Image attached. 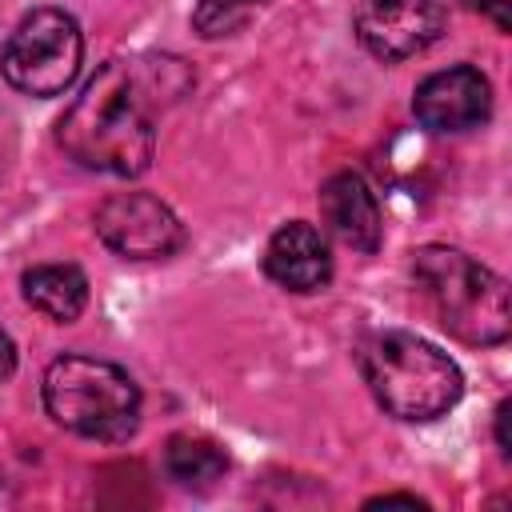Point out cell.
Segmentation results:
<instances>
[{
    "label": "cell",
    "instance_id": "cell-8",
    "mask_svg": "<svg viewBox=\"0 0 512 512\" xmlns=\"http://www.w3.org/2000/svg\"><path fill=\"white\" fill-rule=\"evenodd\" d=\"M416 120L432 132H464L488 120L492 112V88L484 80V72L456 64L444 72H432L420 88H416Z\"/></svg>",
    "mask_w": 512,
    "mask_h": 512
},
{
    "label": "cell",
    "instance_id": "cell-18",
    "mask_svg": "<svg viewBox=\"0 0 512 512\" xmlns=\"http://www.w3.org/2000/svg\"><path fill=\"white\" fill-rule=\"evenodd\" d=\"M236 4H256V0H236Z\"/></svg>",
    "mask_w": 512,
    "mask_h": 512
},
{
    "label": "cell",
    "instance_id": "cell-7",
    "mask_svg": "<svg viewBox=\"0 0 512 512\" xmlns=\"http://www.w3.org/2000/svg\"><path fill=\"white\" fill-rule=\"evenodd\" d=\"M444 32V4L440 0H364L356 12L360 44L392 64L424 52Z\"/></svg>",
    "mask_w": 512,
    "mask_h": 512
},
{
    "label": "cell",
    "instance_id": "cell-4",
    "mask_svg": "<svg viewBox=\"0 0 512 512\" xmlns=\"http://www.w3.org/2000/svg\"><path fill=\"white\" fill-rule=\"evenodd\" d=\"M44 408L76 436L124 440L140 424V388L120 364L96 356H60L44 372Z\"/></svg>",
    "mask_w": 512,
    "mask_h": 512
},
{
    "label": "cell",
    "instance_id": "cell-5",
    "mask_svg": "<svg viewBox=\"0 0 512 512\" xmlns=\"http://www.w3.org/2000/svg\"><path fill=\"white\" fill-rule=\"evenodd\" d=\"M80 64L84 36L64 8L28 12L0 52L4 80L24 96H60L80 76Z\"/></svg>",
    "mask_w": 512,
    "mask_h": 512
},
{
    "label": "cell",
    "instance_id": "cell-12",
    "mask_svg": "<svg viewBox=\"0 0 512 512\" xmlns=\"http://www.w3.org/2000/svg\"><path fill=\"white\" fill-rule=\"evenodd\" d=\"M164 464L172 472V480H180L184 488H212L224 468H228V456L216 440L208 436H192V432H180L168 440L164 448Z\"/></svg>",
    "mask_w": 512,
    "mask_h": 512
},
{
    "label": "cell",
    "instance_id": "cell-6",
    "mask_svg": "<svg viewBox=\"0 0 512 512\" xmlns=\"http://www.w3.org/2000/svg\"><path fill=\"white\" fill-rule=\"evenodd\" d=\"M96 236L128 260L172 256L184 240V228L168 204L148 192H116L96 208Z\"/></svg>",
    "mask_w": 512,
    "mask_h": 512
},
{
    "label": "cell",
    "instance_id": "cell-2",
    "mask_svg": "<svg viewBox=\"0 0 512 512\" xmlns=\"http://www.w3.org/2000/svg\"><path fill=\"white\" fill-rule=\"evenodd\" d=\"M356 364L376 404L396 420H436L464 392L460 368L412 332H372L360 344Z\"/></svg>",
    "mask_w": 512,
    "mask_h": 512
},
{
    "label": "cell",
    "instance_id": "cell-17",
    "mask_svg": "<svg viewBox=\"0 0 512 512\" xmlns=\"http://www.w3.org/2000/svg\"><path fill=\"white\" fill-rule=\"evenodd\" d=\"M368 504H408V508H420V500L416 496H404V492H388V496H376Z\"/></svg>",
    "mask_w": 512,
    "mask_h": 512
},
{
    "label": "cell",
    "instance_id": "cell-1",
    "mask_svg": "<svg viewBox=\"0 0 512 512\" xmlns=\"http://www.w3.org/2000/svg\"><path fill=\"white\" fill-rule=\"evenodd\" d=\"M60 144L72 160L112 176H140L156 148L152 108L132 64L108 60L60 116Z\"/></svg>",
    "mask_w": 512,
    "mask_h": 512
},
{
    "label": "cell",
    "instance_id": "cell-15",
    "mask_svg": "<svg viewBox=\"0 0 512 512\" xmlns=\"http://www.w3.org/2000/svg\"><path fill=\"white\" fill-rule=\"evenodd\" d=\"M12 368H16V344H12V336L0 328V380H8Z\"/></svg>",
    "mask_w": 512,
    "mask_h": 512
},
{
    "label": "cell",
    "instance_id": "cell-14",
    "mask_svg": "<svg viewBox=\"0 0 512 512\" xmlns=\"http://www.w3.org/2000/svg\"><path fill=\"white\" fill-rule=\"evenodd\" d=\"M472 12H488L496 20V28H508V4L512 0H464Z\"/></svg>",
    "mask_w": 512,
    "mask_h": 512
},
{
    "label": "cell",
    "instance_id": "cell-11",
    "mask_svg": "<svg viewBox=\"0 0 512 512\" xmlns=\"http://www.w3.org/2000/svg\"><path fill=\"white\" fill-rule=\"evenodd\" d=\"M20 284H24V300L56 324L76 320L88 304V280L76 264H36L24 272Z\"/></svg>",
    "mask_w": 512,
    "mask_h": 512
},
{
    "label": "cell",
    "instance_id": "cell-10",
    "mask_svg": "<svg viewBox=\"0 0 512 512\" xmlns=\"http://www.w3.org/2000/svg\"><path fill=\"white\" fill-rule=\"evenodd\" d=\"M320 212L328 220V228L360 252H376L384 224H380V204L372 196V188L364 184V176L356 172H336L324 188H320Z\"/></svg>",
    "mask_w": 512,
    "mask_h": 512
},
{
    "label": "cell",
    "instance_id": "cell-9",
    "mask_svg": "<svg viewBox=\"0 0 512 512\" xmlns=\"http://www.w3.org/2000/svg\"><path fill=\"white\" fill-rule=\"evenodd\" d=\"M264 272L288 292H316L332 276L328 240L312 224L292 220L272 232V240L264 248Z\"/></svg>",
    "mask_w": 512,
    "mask_h": 512
},
{
    "label": "cell",
    "instance_id": "cell-16",
    "mask_svg": "<svg viewBox=\"0 0 512 512\" xmlns=\"http://www.w3.org/2000/svg\"><path fill=\"white\" fill-rule=\"evenodd\" d=\"M508 408H512L508 400L496 408V444H500V452H504V456L512 452V440H508Z\"/></svg>",
    "mask_w": 512,
    "mask_h": 512
},
{
    "label": "cell",
    "instance_id": "cell-13",
    "mask_svg": "<svg viewBox=\"0 0 512 512\" xmlns=\"http://www.w3.org/2000/svg\"><path fill=\"white\" fill-rule=\"evenodd\" d=\"M236 24H240V4L236 0H200V8H196L200 36H224Z\"/></svg>",
    "mask_w": 512,
    "mask_h": 512
},
{
    "label": "cell",
    "instance_id": "cell-3",
    "mask_svg": "<svg viewBox=\"0 0 512 512\" xmlns=\"http://www.w3.org/2000/svg\"><path fill=\"white\" fill-rule=\"evenodd\" d=\"M416 284L436 320L464 344H500L512 332L508 284L468 252L428 244L412 260Z\"/></svg>",
    "mask_w": 512,
    "mask_h": 512
}]
</instances>
